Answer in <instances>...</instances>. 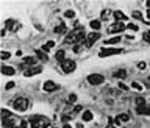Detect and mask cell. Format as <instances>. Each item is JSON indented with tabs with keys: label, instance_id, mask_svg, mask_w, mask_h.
<instances>
[{
	"label": "cell",
	"instance_id": "34",
	"mask_svg": "<svg viewBox=\"0 0 150 128\" xmlns=\"http://www.w3.org/2000/svg\"><path fill=\"white\" fill-rule=\"evenodd\" d=\"M142 38H144V41L150 42V31H145V33H144V36H142Z\"/></svg>",
	"mask_w": 150,
	"mask_h": 128
},
{
	"label": "cell",
	"instance_id": "13",
	"mask_svg": "<svg viewBox=\"0 0 150 128\" xmlns=\"http://www.w3.org/2000/svg\"><path fill=\"white\" fill-rule=\"evenodd\" d=\"M2 73L3 75H14L16 71L13 67H10V66H2Z\"/></svg>",
	"mask_w": 150,
	"mask_h": 128
},
{
	"label": "cell",
	"instance_id": "27",
	"mask_svg": "<svg viewBox=\"0 0 150 128\" xmlns=\"http://www.w3.org/2000/svg\"><path fill=\"white\" fill-rule=\"evenodd\" d=\"M110 14H111V10H103L102 11V19H103V21H106V17H108Z\"/></svg>",
	"mask_w": 150,
	"mask_h": 128
},
{
	"label": "cell",
	"instance_id": "31",
	"mask_svg": "<svg viewBox=\"0 0 150 128\" xmlns=\"http://www.w3.org/2000/svg\"><path fill=\"white\" fill-rule=\"evenodd\" d=\"M69 102H71V103H75V102H77V95H75V94H71V95H69Z\"/></svg>",
	"mask_w": 150,
	"mask_h": 128
},
{
	"label": "cell",
	"instance_id": "23",
	"mask_svg": "<svg viewBox=\"0 0 150 128\" xmlns=\"http://www.w3.org/2000/svg\"><path fill=\"white\" fill-rule=\"evenodd\" d=\"M134 103H136V108L145 106V100L142 99V97H138V99H136V102H134Z\"/></svg>",
	"mask_w": 150,
	"mask_h": 128
},
{
	"label": "cell",
	"instance_id": "24",
	"mask_svg": "<svg viewBox=\"0 0 150 128\" xmlns=\"http://www.w3.org/2000/svg\"><path fill=\"white\" fill-rule=\"evenodd\" d=\"M55 33H66V25H64V24H61V25H58V27H56V28H55Z\"/></svg>",
	"mask_w": 150,
	"mask_h": 128
},
{
	"label": "cell",
	"instance_id": "37",
	"mask_svg": "<svg viewBox=\"0 0 150 128\" xmlns=\"http://www.w3.org/2000/svg\"><path fill=\"white\" fill-rule=\"evenodd\" d=\"M82 110H83V106H82V105H77V106L74 108V112H80Z\"/></svg>",
	"mask_w": 150,
	"mask_h": 128
},
{
	"label": "cell",
	"instance_id": "32",
	"mask_svg": "<svg viewBox=\"0 0 150 128\" xmlns=\"http://www.w3.org/2000/svg\"><path fill=\"white\" fill-rule=\"evenodd\" d=\"M127 28H128V30H134V31H138V25H134V24H128V25H127Z\"/></svg>",
	"mask_w": 150,
	"mask_h": 128
},
{
	"label": "cell",
	"instance_id": "40",
	"mask_svg": "<svg viewBox=\"0 0 150 128\" xmlns=\"http://www.w3.org/2000/svg\"><path fill=\"white\" fill-rule=\"evenodd\" d=\"M119 88H121V89H124V91H127V89H128V88H127V84H124L122 81L119 83Z\"/></svg>",
	"mask_w": 150,
	"mask_h": 128
},
{
	"label": "cell",
	"instance_id": "10",
	"mask_svg": "<svg viewBox=\"0 0 150 128\" xmlns=\"http://www.w3.org/2000/svg\"><path fill=\"white\" fill-rule=\"evenodd\" d=\"M42 72V67H36V66H33V67H28L25 69V77H33V75H38V73Z\"/></svg>",
	"mask_w": 150,
	"mask_h": 128
},
{
	"label": "cell",
	"instance_id": "29",
	"mask_svg": "<svg viewBox=\"0 0 150 128\" xmlns=\"http://www.w3.org/2000/svg\"><path fill=\"white\" fill-rule=\"evenodd\" d=\"M11 55H10V53L8 52H2V53H0V58H2V60L3 61H5V60H8V58H10Z\"/></svg>",
	"mask_w": 150,
	"mask_h": 128
},
{
	"label": "cell",
	"instance_id": "42",
	"mask_svg": "<svg viewBox=\"0 0 150 128\" xmlns=\"http://www.w3.org/2000/svg\"><path fill=\"white\" fill-rule=\"evenodd\" d=\"M69 120H71V117H69V116H63V122H64V123H67Z\"/></svg>",
	"mask_w": 150,
	"mask_h": 128
},
{
	"label": "cell",
	"instance_id": "9",
	"mask_svg": "<svg viewBox=\"0 0 150 128\" xmlns=\"http://www.w3.org/2000/svg\"><path fill=\"white\" fill-rule=\"evenodd\" d=\"M125 30V25L122 22H114L113 25L110 27V33H121Z\"/></svg>",
	"mask_w": 150,
	"mask_h": 128
},
{
	"label": "cell",
	"instance_id": "8",
	"mask_svg": "<svg viewBox=\"0 0 150 128\" xmlns=\"http://www.w3.org/2000/svg\"><path fill=\"white\" fill-rule=\"evenodd\" d=\"M97 39H100V33L92 31V33L88 34V39L83 42V45H84V47H92V45H94V42L97 41Z\"/></svg>",
	"mask_w": 150,
	"mask_h": 128
},
{
	"label": "cell",
	"instance_id": "21",
	"mask_svg": "<svg viewBox=\"0 0 150 128\" xmlns=\"http://www.w3.org/2000/svg\"><path fill=\"white\" fill-rule=\"evenodd\" d=\"M92 117H94V116H92L91 111H84L83 112V120H84V122H91Z\"/></svg>",
	"mask_w": 150,
	"mask_h": 128
},
{
	"label": "cell",
	"instance_id": "41",
	"mask_svg": "<svg viewBox=\"0 0 150 128\" xmlns=\"http://www.w3.org/2000/svg\"><path fill=\"white\" fill-rule=\"evenodd\" d=\"M80 50H82V45H78V44L74 45V52H80Z\"/></svg>",
	"mask_w": 150,
	"mask_h": 128
},
{
	"label": "cell",
	"instance_id": "30",
	"mask_svg": "<svg viewBox=\"0 0 150 128\" xmlns=\"http://www.w3.org/2000/svg\"><path fill=\"white\" fill-rule=\"evenodd\" d=\"M133 17L134 19H142V14L139 13V11H133Z\"/></svg>",
	"mask_w": 150,
	"mask_h": 128
},
{
	"label": "cell",
	"instance_id": "11",
	"mask_svg": "<svg viewBox=\"0 0 150 128\" xmlns=\"http://www.w3.org/2000/svg\"><path fill=\"white\" fill-rule=\"evenodd\" d=\"M56 89H58V84L53 83V81H45V83H44V91L53 92V91H56Z\"/></svg>",
	"mask_w": 150,
	"mask_h": 128
},
{
	"label": "cell",
	"instance_id": "14",
	"mask_svg": "<svg viewBox=\"0 0 150 128\" xmlns=\"http://www.w3.org/2000/svg\"><path fill=\"white\" fill-rule=\"evenodd\" d=\"M113 16H114V19H116L117 22H122V21H125V19H127V16L122 13V11H114Z\"/></svg>",
	"mask_w": 150,
	"mask_h": 128
},
{
	"label": "cell",
	"instance_id": "28",
	"mask_svg": "<svg viewBox=\"0 0 150 128\" xmlns=\"http://www.w3.org/2000/svg\"><path fill=\"white\" fill-rule=\"evenodd\" d=\"M64 16H66V17H75V11H72V10H67L66 13H64Z\"/></svg>",
	"mask_w": 150,
	"mask_h": 128
},
{
	"label": "cell",
	"instance_id": "5",
	"mask_svg": "<svg viewBox=\"0 0 150 128\" xmlns=\"http://www.w3.org/2000/svg\"><path fill=\"white\" fill-rule=\"evenodd\" d=\"M45 122H47V119L44 116H32L30 117V125H32V128H39Z\"/></svg>",
	"mask_w": 150,
	"mask_h": 128
},
{
	"label": "cell",
	"instance_id": "46",
	"mask_svg": "<svg viewBox=\"0 0 150 128\" xmlns=\"http://www.w3.org/2000/svg\"><path fill=\"white\" fill-rule=\"evenodd\" d=\"M147 17H149V19H150V10H149V11H147Z\"/></svg>",
	"mask_w": 150,
	"mask_h": 128
},
{
	"label": "cell",
	"instance_id": "45",
	"mask_svg": "<svg viewBox=\"0 0 150 128\" xmlns=\"http://www.w3.org/2000/svg\"><path fill=\"white\" fill-rule=\"evenodd\" d=\"M106 128H116V125H108Z\"/></svg>",
	"mask_w": 150,
	"mask_h": 128
},
{
	"label": "cell",
	"instance_id": "47",
	"mask_svg": "<svg viewBox=\"0 0 150 128\" xmlns=\"http://www.w3.org/2000/svg\"><path fill=\"white\" fill-rule=\"evenodd\" d=\"M147 6H149V10H150V0H149V2H147Z\"/></svg>",
	"mask_w": 150,
	"mask_h": 128
},
{
	"label": "cell",
	"instance_id": "25",
	"mask_svg": "<svg viewBox=\"0 0 150 128\" xmlns=\"http://www.w3.org/2000/svg\"><path fill=\"white\" fill-rule=\"evenodd\" d=\"M11 116H13V114H11L8 110H2V120H6L8 117H11Z\"/></svg>",
	"mask_w": 150,
	"mask_h": 128
},
{
	"label": "cell",
	"instance_id": "15",
	"mask_svg": "<svg viewBox=\"0 0 150 128\" xmlns=\"http://www.w3.org/2000/svg\"><path fill=\"white\" fill-rule=\"evenodd\" d=\"M113 77H114V78H125V77H127V71H125V69L116 71V72L113 73Z\"/></svg>",
	"mask_w": 150,
	"mask_h": 128
},
{
	"label": "cell",
	"instance_id": "43",
	"mask_svg": "<svg viewBox=\"0 0 150 128\" xmlns=\"http://www.w3.org/2000/svg\"><path fill=\"white\" fill-rule=\"evenodd\" d=\"M0 34H2V36H5V34H6V28H3L2 31H0Z\"/></svg>",
	"mask_w": 150,
	"mask_h": 128
},
{
	"label": "cell",
	"instance_id": "6",
	"mask_svg": "<svg viewBox=\"0 0 150 128\" xmlns=\"http://www.w3.org/2000/svg\"><path fill=\"white\" fill-rule=\"evenodd\" d=\"M61 69L66 73H71L77 69V64H75V61H72V60H64L63 63H61Z\"/></svg>",
	"mask_w": 150,
	"mask_h": 128
},
{
	"label": "cell",
	"instance_id": "19",
	"mask_svg": "<svg viewBox=\"0 0 150 128\" xmlns=\"http://www.w3.org/2000/svg\"><path fill=\"white\" fill-rule=\"evenodd\" d=\"M117 120H119V122H128V120H130V114H128V112H125V114H119L117 116V117H116Z\"/></svg>",
	"mask_w": 150,
	"mask_h": 128
},
{
	"label": "cell",
	"instance_id": "35",
	"mask_svg": "<svg viewBox=\"0 0 150 128\" xmlns=\"http://www.w3.org/2000/svg\"><path fill=\"white\" fill-rule=\"evenodd\" d=\"M132 88H133V89H138V91H139V89H141V84H139V83H136V81H133V83H132Z\"/></svg>",
	"mask_w": 150,
	"mask_h": 128
},
{
	"label": "cell",
	"instance_id": "26",
	"mask_svg": "<svg viewBox=\"0 0 150 128\" xmlns=\"http://www.w3.org/2000/svg\"><path fill=\"white\" fill-rule=\"evenodd\" d=\"M119 41H121V38H119V36H114L113 39H108V41H105V44H117Z\"/></svg>",
	"mask_w": 150,
	"mask_h": 128
},
{
	"label": "cell",
	"instance_id": "36",
	"mask_svg": "<svg viewBox=\"0 0 150 128\" xmlns=\"http://www.w3.org/2000/svg\"><path fill=\"white\" fill-rule=\"evenodd\" d=\"M6 27H8V28H14V27H17V25H14L13 21H6Z\"/></svg>",
	"mask_w": 150,
	"mask_h": 128
},
{
	"label": "cell",
	"instance_id": "33",
	"mask_svg": "<svg viewBox=\"0 0 150 128\" xmlns=\"http://www.w3.org/2000/svg\"><path fill=\"white\" fill-rule=\"evenodd\" d=\"M138 69H139V71H144V69H145V63H144V61L138 63Z\"/></svg>",
	"mask_w": 150,
	"mask_h": 128
},
{
	"label": "cell",
	"instance_id": "3",
	"mask_svg": "<svg viewBox=\"0 0 150 128\" xmlns=\"http://www.w3.org/2000/svg\"><path fill=\"white\" fill-rule=\"evenodd\" d=\"M2 122H3V127L5 128H21L22 120H19V117H16V116H11L6 120H2Z\"/></svg>",
	"mask_w": 150,
	"mask_h": 128
},
{
	"label": "cell",
	"instance_id": "12",
	"mask_svg": "<svg viewBox=\"0 0 150 128\" xmlns=\"http://www.w3.org/2000/svg\"><path fill=\"white\" fill-rule=\"evenodd\" d=\"M136 112L141 116H150V106H141V108H136Z\"/></svg>",
	"mask_w": 150,
	"mask_h": 128
},
{
	"label": "cell",
	"instance_id": "7",
	"mask_svg": "<svg viewBox=\"0 0 150 128\" xmlns=\"http://www.w3.org/2000/svg\"><path fill=\"white\" fill-rule=\"evenodd\" d=\"M119 53H122V49H114V47H108V49H102L100 50L99 55L102 58L105 56H113V55H119Z\"/></svg>",
	"mask_w": 150,
	"mask_h": 128
},
{
	"label": "cell",
	"instance_id": "2",
	"mask_svg": "<svg viewBox=\"0 0 150 128\" xmlns=\"http://www.w3.org/2000/svg\"><path fill=\"white\" fill-rule=\"evenodd\" d=\"M28 105H30V102L25 99V97H19V99H16L13 102V108L19 112H24V111L28 110Z\"/></svg>",
	"mask_w": 150,
	"mask_h": 128
},
{
	"label": "cell",
	"instance_id": "44",
	"mask_svg": "<svg viewBox=\"0 0 150 128\" xmlns=\"http://www.w3.org/2000/svg\"><path fill=\"white\" fill-rule=\"evenodd\" d=\"M63 128H72V127L69 125V123H64V127H63Z\"/></svg>",
	"mask_w": 150,
	"mask_h": 128
},
{
	"label": "cell",
	"instance_id": "22",
	"mask_svg": "<svg viewBox=\"0 0 150 128\" xmlns=\"http://www.w3.org/2000/svg\"><path fill=\"white\" fill-rule=\"evenodd\" d=\"M91 28L92 30H100V25H102V24H100V21H91Z\"/></svg>",
	"mask_w": 150,
	"mask_h": 128
},
{
	"label": "cell",
	"instance_id": "38",
	"mask_svg": "<svg viewBox=\"0 0 150 128\" xmlns=\"http://www.w3.org/2000/svg\"><path fill=\"white\" fill-rule=\"evenodd\" d=\"M11 88H14V81H10V83H6V86H5V89H11Z\"/></svg>",
	"mask_w": 150,
	"mask_h": 128
},
{
	"label": "cell",
	"instance_id": "17",
	"mask_svg": "<svg viewBox=\"0 0 150 128\" xmlns=\"http://www.w3.org/2000/svg\"><path fill=\"white\" fill-rule=\"evenodd\" d=\"M53 47H55V42L49 41V42H45V44L42 45V52H49V50H52Z\"/></svg>",
	"mask_w": 150,
	"mask_h": 128
},
{
	"label": "cell",
	"instance_id": "1",
	"mask_svg": "<svg viewBox=\"0 0 150 128\" xmlns=\"http://www.w3.org/2000/svg\"><path fill=\"white\" fill-rule=\"evenodd\" d=\"M83 39H84V31L82 28H78L74 30V31H69L64 42L66 44H83Z\"/></svg>",
	"mask_w": 150,
	"mask_h": 128
},
{
	"label": "cell",
	"instance_id": "20",
	"mask_svg": "<svg viewBox=\"0 0 150 128\" xmlns=\"http://www.w3.org/2000/svg\"><path fill=\"white\" fill-rule=\"evenodd\" d=\"M36 56L39 58L41 61H47L49 60V56L45 55V52H42V50H36Z\"/></svg>",
	"mask_w": 150,
	"mask_h": 128
},
{
	"label": "cell",
	"instance_id": "4",
	"mask_svg": "<svg viewBox=\"0 0 150 128\" xmlns=\"http://www.w3.org/2000/svg\"><path fill=\"white\" fill-rule=\"evenodd\" d=\"M103 81H105V77L100 75V73H91L89 77H88V83L92 84V86H97V84H102Z\"/></svg>",
	"mask_w": 150,
	"mask_h": 128
},
{
	"label": "cell",
	"instance_id": "18",
	"mask_svg": "<svg viewBox=\"0 0 150 128\" xmlns=\"http://www.w3.org/2000/svg\"><path fill=\"white\" fill-rule=\"evenodd\" d=\"M64 56H66V52H64V50H58V52L55 53V58H56L58 61H61V63H63V61L66 60Z\"/></svg>",
	"mask_w": 150,
	"mask_h": 128
},
{
	"label": "cell",
	"instance_id": "16",
	"mask_svg": "<svg viewBox=\"0 0 150 128\" xmlns=\"http://www.w3.org/2000/svg\"><path fill=\"white\" fill-rule=\"evenodd\" d=\"M36 60H38L36 56H24V63L28 64V66H32V67H33V64L36 63Z\"/></svg>",
	"mask_w": 150,
	"mask_h": 128
},
{
	"label": "cell",
	"instance_id": "39",
	"mask_svg": "<svg viewBox=\"0 0 150 128\" xmlns=\"http://www.w3.org/2000/svg\"><path fill=\"white\" fill-rule=\"evenodd\" d=\"M21 128H30L28 122H25V120H22V123H21Z\"/></svg>",
	"mask_w": 150,
	"mask_h": 128
}]
</instances>
